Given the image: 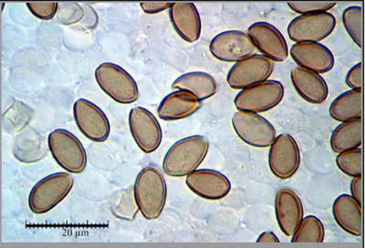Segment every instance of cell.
<instances>
[{
    "label": "cell",
    "mask_w": 365,
    "mask_h": 248,
    "mask_svg": "<svg viewBox=\"0 0 365 248\" xmlns=\"http://www.w3.org/2000/svg\"><path fill=\"white\" fill-rule=\"evenodd\" d=\"M210 150L207 136L192 135L174 143L163 161V170L170 177H187L203 164Z\"/></svg>",
    "instance_id": "obj_1"
},
{
    "label": "cell",
    "mask_w": 365,
    "mask_h": 248,
    "mask_svg": "<svg viewBox=\"0 0 365 248\" xmlns=\"http://www.w3.org/2000/svg\"><path fill=\"white\" fill-rule=\"evenodd\" d=\"M135 200L145 219L155 220L162 215L168 198V185L161 170L155 166L143 168L137 175Z\"/></svg>",
    "instance_id": "obj_2"
},
{
    "label": "cell",
    "mask_w": 365,
    "mask_h": 248,
    "mask_svg": "<svg viewBox=\"0 0 365 248\" xmlns=\"http://www.w3.org/2000/svg\"><path fill=\"white\" fill-rule=\"evenodd\" d=\"M73 185L74 179L68 172H56L46 176L31 191L29 209L37 215L48 213L67 197Z\"/></svg>",
    "instance_id": "obj_3"
},
{
    "label": "cell",
    "mask_w": 365,
    "mask_h": 248,
    "mask_svg": "<svg viewBox=\"0 0 365 248\" xmlns=\"http://www.w3.org/2000/svg\"><path fill=\"white\" fill-rule=\"evenodd\" d=\"M48 149L57 164L68 174H81L87 166V153L76 136L64 129L54 130L48 138Z\"/></svg>",
    "instance_id": "obj_4"
},
{
    "label": "cell",
    "mask_w": 365,
    "mask_h": 248,
    "mask_svg": "<svg viewBox=\"0 0 365 248\" xmlns=\"http://www.w3.org/2000/svg\"><path fill=\"white\" fill-rule=\"evenodd\" d=\"M101 89L120 104L135 103L139 98L138 85L125 70L112 62H104L96 71Z\"/></svg>",
    "instance_id": "obj_5"
},
{
    "label": "cell",
    "mask_w": 365,
    "mask_h": 248,
    "mask_svg": "<svg viewBox=\"0 0 365 248\" xmlns=\"http://www.w3.org/2000/svg\"><path fill=\"white\" fill-rule=\"evenodd\" d=\"M284 95L285 88L280 81L268 80L241 90L234 103L239 112L259 114L278 106Z\"/></svg>",
    "instance_id": "obj_6"
},
{
    "label": "cell",
    "mask_w": 365,
    "mask_h": 248,
    "mask_svg": "<svg viewBox=\"0 0 365 248\" xmlns=\"http://www.w3.org/2000/svg\"><path fill=\"white\" fill-rule=\"evenodd\" d=\"M231 123L241 141L254 148H268L275 141V127L260 114L237 112Z\"/></svg>",
    "instance_id": "obj_7"
},
{
    "label": "cell",
    "mask_w": 365,
    "mask_h": 248,
    "mask_svg": "<svg viewBox=\"0 0 365 248\" xmlns=\"http://www.w3.org/2000/svg\"><path fill=\"white\" fill-rule=\"evenodd\" d=\"M269 147L270 172L280 180L292 178L301 166V151L294 137L282 133Z\"/></svg>",
    "instance_id": "obj_8"
},
{
    "label": "cell",
    "mask_w": 365,
    "mask_h": 248,
    "mask_svg": "<svg viewBox=\"0 0 365 248\" xmlns=\"http://www.w3.org/2000/svg\"><path fill=\"white\" fill-rule=\"evenodd\" d=\"M275 64L262 54H253L237 62L228 71L227 81L231 89L243 90L268 81Z\"/></svg>",
    "instance_id": "obj_9"
},
{
    "label": "cell",
    "mask_w": 365,
    "mask_h": 248,
    "mask_svg": "<svg viewBox=\"0 0 365 248\" xmlns=\"http://www.w3.org/2000/svg\"><path fill=\"white\" fill-rule=\"evenodd\" d=\"M336 27V19L330 12L299 15L288 26V35L296 42H319L327 38Z\"/></svg>",
    "instance_id": "obj_10"
},
{
    "label": "cell",
    "mask_w": 365,
    "mask_h": 248,
    "mask_svg": "<svg viewBox=\"0 0 365 248\" xmlns=\"http://www.w3.org/2000/svg\"><path fill=\"white\" fill-rule=\"evenodd\" d=\"M73 115L78 129L90 141L103 143L109 138V120L96 104L86 99L77 100L73 105Z\"/></svg>",
    "instance_id": "obj_11"
},
{
    "label": "cell",
    "mask_w": 365,
    "mask_h": 248,
    "mask_svg": "<svg viewBox=\"0 0 365 248\" xmlns=\"http://www.w3.org/2000/svg\"><path fill=\"white\" fill-rule=\"evenodd\" d=\"M210 51L212 56L218 61L237 63L255 54L256 48L246 32L227 31L215 36Z\"/></svg>",
    "instance_id": "obj_12"
},
{
    "label": "cell",
    "mask_w": 365,
    "mask_h": 248,
    "mask_svg": "<svg viewBox=\"0 0 365 248\" xmlns=\"http://www.w3.org/2000/svg\"><path fill=\"white\" fill-rule=\"evenodd\" d=\"M129 127L137 146L152 153L161 145L163 132L156 117L143 107H135L129 114Z\"/></svg>",
    "instance_id": "obj_13"
},
{
    "label": "cell",
    "mask_w": 365,
    "mask_h": 248,
    "mask_svg": "<svg viewBox=\"0 0 365 248\" xmlns=\"http://www.w3.org/2000/svg\"><path fill=\"white\" fill-rule=\"evenodd\" d=\"M247 35L256 50L273 62H283L289 58L288 43L275 26L265 21L256 22L247 29Z\"/></svg>",
    "instance_id": "obj_14"
},
{
    "label": "cell",
    "mask_w": 365,
    "mask_h": 248,
    "mask_svg": "<svg viewBox=\"0 0 365 248\" xmlns=\"http://www.w3.org/2000/svg\"><path fill=\"white\" fill-rule=\"evenodd\" d=\"M185 184L197 197L210 201L222 200L232 188L227 175L212 169H197L187 176Z\"/></svg>",
    "instance_id": "obj_15"
},
{
    "label": "cell",
    "mask_w": 365,
    "mask_h": 248,
    "mask_svg": "<svg viewBox=\"0 0 365 248\" xmlns=\"http://www.w3.org/2000/svg\"><path fill=\"white\" fill-rule=\"evenodd\" d=\"M289 54L298 67L318 74L329 73L335 64L334 55L330 48L315 42H297Z\"/></svg>",
    "instance_id": "obj_16"
},
{
    "label": "cell",
    "mask_w": 365,
    "mask_h": 248,
    "mask_svg": "<svg viewBox=\"0 0 365 248\" xmlns=\"http://www.w3.org/2000/svg\"><path fill=\"white\" fill-rule=\"evenodd\" d=\"M275 215L282 233L292 237L304 218V207L299 195L292 189H280L275 197Z\"/></svg>",
    "instance_id": "obj_17"
},
{
    "label": "cell",
    "mask_w": 365,
    "mask_h": 248,
    "mask_svg": "<svg viewBox=\"0 0 365 248\" xmlns=\"http://www.w3.org/2000/svg\"><path fill=\"white\" fill-rule=\"evenodd\" d=\"M169 17L173 27L182 40L188 43L200 41L202 22L200 11L194 3H172L169 8Z\"/></svg>",
    "instance_id": "obj_18"
},
{
    "label": "cell",
    "mask_w": 365,
    "mask_h": 248,
    "mask_svg": "<svg viewBox=\"0 0 365 248\" xmlns=\"http://www.w3.org/2000/svg\"><path fill=\"white\" fill-rule=\"evenodd\" d=\"M203 103L185 91H174L163 99L158 107L159 118L166 122L189 118L197 113Z\"/></svg>",
    "instance_id": "obj_19"
},
{
    "label": "cell",
    "mask_w": 365,
    "mask_h": 248,
    "mask_svg": "<svg viewBox=\"0 0 365 248\" xmlns=\"http://www.w3.org/2000/svg\"><path fill=\"white\" fill-rule=\"evenodd\" d=\"M291 80L299 95L312 104H322L327 100L329 87L321 74L296 67L291 73Z\"/></svg>",
    "instance_id": "obj_20"
},
{
    "label": "cell",
    "mask_w": 365,
    "mask_h": 248,
    "mask_svg": "<svg viewBox=\"0 0 365 248\" xmlns=\"http://www.w3.org/2000/svg\"><path fill=\"white\" fill-rule=\"evenodd\" d=\"M332 215L339 227L351 236L360 237L363 234V205L351 195L342 194L332 205Z\"/></svg>",
    "instance_id": "obj_21"
},
{
    "label": "cell",
    "mask_w": 365,
    "mask_h": 248,
    "mask_svg": "<svg viewBox=\"0 0 365 248\" xmlns=\"http://www.w3.org/2000/svg\"><path fill=\"white\" fill-rule=\"evenodd\" d=\"M173 89L189 91L201 102L216 95L218 85L216 79L204 71H192L181 75L172 84Z\"/></svg>",
    "instance_id": "obj_22"
},
{
    "label": "cell",
    "mask_w": 365,
    "mask_h": 248,
    "mask_svg": "<svg viewBox=\"0 0 365 248\" xmlns=\"http://www.w3.org/2000/svg\"><path fill=\"white\" fill-rule=\"evenodd\" d=\"M329 113L341 123L363 119V91H345L331 103Z\"/></svg>",
    "instance_id": "obj_23"
},
{
    "label": "cell",
    "mask_w": 365,
    "mask_h": 248,
    "mask_svg": "<svg viewBox=\"0 0 365 248\" xmlns=\"http://www.w3.org/2000/svg\"><path fill=\"white\" fill-rule=\"evenodd\" d=\"M331 148L336 153L361 148L363 145V119L342 123L331 136Z\"/></svg>",
    "instance_id": "obj_24"
},
{
    "label": "cell",
    "mask_w": 365,
    "mask_h": 248,
    "mask_svg": "<svg viewBox=\"0 0 365 248\" xmlns=\"http://www.w3.org/2000/svg\"><path fill=\"white\" fill-rule=\"evenodd\" d=\"M325 239L324 223L315 215H307L303 218L298 229L292 237V243L319 244Z\"/></svg>",
    "instance_id": "obj_25"
},
{
    "label": "cell",
    "mask_w": 365,
    "mask_h": 248,
    "mask_svg": "<svg viewBox=\"0 0 365 248\" xmlns=\"http://www.w3.org/2000/svg\"><path fill=\"white\" fill-rule=\"evenodd\" d=\"M342 22L347 33L358 47H364V9L361 6H351L342 13Z\"/></svg>",
    "instance_id": "obj_26"
},
{
    "label": "cell",
    "mask_w": 365,
    "mask_h": 248,
    "mask_svg": "<svg viewBox=\"0 0 365 248\" xmlns=\"http://www.w3.org/2000/svg\"><path fill=\"white\" fill-rule=\"evenodd\" d=\"M336 165L349 177L363 175V150L359 148L338 153Z\"/></svg>",
    "instance_id": "obj_27"
},
{
    "label": "cell",
    "mask_w": 365,
    "mask_h": 248,
    "mask_svg": "<svg viewBox=\"0 0 365 248\" xmlns=\"http://www.w3.org/2000/svg\"><path fill=\"white\" fill-rule=\"evenodd\" d=\"M58 21L63 25H73L83 18V8L77 3H60L58 6Z\"/></svg>",
    "instance_id": "obj_28"
},
{
    "label": "cell",
    "mask_w": 365,
    "mask_h": 248,
    "mask_svg": "<svg viewBox=\"0 0 365 248\" xmlns=\"http://www.w3.org/2000/svg\"><path fill=\"white\" fill-rule=\"evenodd\" d=\"M292 11L299 15L316 14L331 11L336 6L335 2H289Z\"/></svg>",
    "instance_id": "obj_29"
},
{
    "label": "cell",
    "mask_w": 365,
    "mask_h": 248,
    "mask_svg": "<svg viewBox=\"0 0 365 248\" xmlns=\"http://www.w3.org/2000/svg\"><path fill=\"white\" fill-rule=\"evenodd\" d=\"M58 3L56 2H29L27 6L29 11L36 18L42 21H48L56 16Z\"/></svg>",
    "instance_id": "obj_30"
},
{
    "label": "cell",
    "mask_w": 365,
    "mask_h": 248,
    "mask_svg": "<svg viewBox=\"0 0 365 248\" xmlns=\"http://www.w3.org/2000/svg\"><path fill=\"white\" fill-rule=\"evenodd\" d=\"M364 66L363 62L355 64L351 70L348 71L346 78H345V83L351 90L353 91H363L364 81H363Z\"/></svg>",
    "instance_id": "obj_31"
},
{
    "label": "cell",
    "mask_w": 365,
    "mask_h": 248,
    "mask_svg": "<svg viewBox=\"0 0 365 248\" xmlns=\"http://www.w3.org/2000/svg\"><path fill=\"white\" fill-rule=\"evenodd\" d=\"M351 197L361 205L364 204V181L363 175L353 178L350 185Z\"/></svg>",
    "instance_id": "obj_32"
},
{
    "label": "cell",
    "mask_w": 365,
    "mask_h": 248,
    "mask_svg": "<svg viewBox=\"0 0 365 248\" xmlns=\"http://www.w3.org/2000/svg\"><path fill=\"white\" fill-rule=\"evenodd\" d=\"M172 3L170 2H142L141 8L146 14H158L170 8Z\"/></svg>",
    "instance_id": "obj_33"
},
{
    "label": "cell",
    "mask_w": 365,
    "mask_h": 248,
    "mask_svg": "<svg viewBox=\"0 0 365 248\" xmlns=\"http://www.w3.org/2000/svg\"><path fill=\"white\" fill-rule=\"evenodd\" d=\"M257 243H279V237L272 231L263 232L260 236L257 237Z\"/></svg>",
    "instance_id": "obj_34"
},
{
    "label": "cell",
    "mask_w": 365,
    "mask_h": 248,
    "mask_svg": "<svg viewBox=\"0 0 365 248\" xmlns=\"http://www.w3.org/2000/svg\"><path fill=\"white\" fill-rule=\"evenodd\" d=\"M0 5H1V3H0Z\"/></svg>",
    "instance_id": "obj_35"
}]
</instances>
